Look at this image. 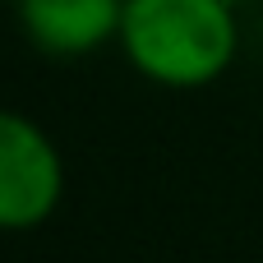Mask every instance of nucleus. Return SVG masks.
<instances>
[{
	"mask_svg": "<svg viewBox=\"0 0 263 263\" xmlns=\"http://www.w3.org/2000/svg\"><path fill=\"white\" fill-rule=\"evenodd\" d=\"M125 65L171 92L213 88L240 55V9L227 0H125Z\"/></svg>",
	"mask_w": 263,
	"mask_h": 263,
	"instance_id": "nucleus-1",
	"label": "nucleus"
},
{
	"mask_svg": "<svg viewBox=\"0 0 263 263\" xmlns=\"http://www.w3.org/2000/svg\"><path fill=\"white\" fill-rule=\"evenodd\" d=\"M227 5H236V9H245V5H259V0H227Z\"/></svg>",
	"mask_w": 263,
	"mask_h": 263,
	"instance_id": "nucleus-4",
	"label": "nucleus"
},
{
	"mask_svg": "<svg viewBox=\"0 0 263 263\" xmlns=\"http://www.w3.org/2000/svg\"><path fill=\"white\" fill-rule=\"evenodd\" d=\"M18 32L51 60H83L120 42L125 0H14Z\"/></svg>",
	"mask_w": 263,
	"mask_h": 263,
	"instance_id": "nucleus-3",
	"label": "nucleus"
},
{
	"mask_svg": "<svg viewBox=\"0 0 263 263\" xmlns=\"http://www.w3.org/2000/svg\"><path fill=\"white\" fill-rule=\"evenodd\" d=\"M65 199V157L55 139L23 111L0 116V227L37 231Z\"/></svg>",
	"mask_w": 263,
	"mask_h": 263,
	"instance_id": "nucleus-2",
	"label": "nucleus"
}]
</instances>
